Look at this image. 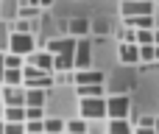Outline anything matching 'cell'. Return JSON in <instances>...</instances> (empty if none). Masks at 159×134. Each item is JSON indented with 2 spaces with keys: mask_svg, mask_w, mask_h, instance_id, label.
Returning a JSON list of instances; mask_svg holds the SVG:
<instances>
[{
  "mask_svg": "<svg viewBox=\"0 0 159 134\" xmlns=\"http://www.w3.org/2000/svg\"><path fill=\"white\" fill-rule=\"evenodd\" d=\"M131 120L129 118H112L109 120V134H131Z\"/></svg>",
  "mask_w": 159,
  "mask_h": 134,
  "instance_id": "7c38bea8",
  "label": "cell"
},
{
  "mask_svg": "<svg viewBox=\"0 0 159 134\" xmlns=\"http://www.w3.org/2000/svg\"><path fill=\"white\" fill-rule=\"evenodd\" d=\"M78 98H95V95H103V84H81L75 87Z\"/></svg>",
  "mask_w": 159,
  "mask_h": 134,
  "instance_id": "2e32d148",
  "label": "cell"
},
{
  "mask_svg": "<svg viewBox=\"0 0 159 134\" xmlns=\"http://www.w3.org/2000/svg\"><path fill=\"white\" fill-rule=\"evenodd\" d=\"M73 81H75V87H81V84H103V73L101 70H75V76H73Z\"/></svg>",
  "mask_w": 159,
  "mask_h": 134,
  "instance_id": "52a82bcc",
  "label": "cell"
},
{
  "mask_svg": "<svg viewBox=\"0 0 159 134\" xmlns=\"http://www.w3.org/2000/svg\"><path fill=\"white\" fill-rule=\"evenodd\" d=\"M8 53H17V56H31L34 53V34H20V31H11L8 36Z\"/></svg>",
  "mask_w": 159,
  "mask_h": 134,
  "instance_id": "6da1fadb",
  "label": "cell"
},
{
  "mask_svg": "<svg viewBox=\"0 0 159 134\" xmlns=\"http://www.w3.org/2000/svg\"><path fill=\"white\" fill-rule=\"evenodd\" d=\"M25 87H39V90H48V87H53V76H50V73H39L36 78L25 81Z\"/></svg>",
  "mask_w": 159,
  "mask_h": 134,
  "instance_id": "ac0fdd59",
  "label": "cell"
},
{
  "mask_svg": "<svg viewBox=\"0 0 159 134\" xmlns=\"http://www.w3.org/2000/svg\"><path fill=\"white\" fill-rule=\"evenodd\" d=\"M3 120H8V123H25V106H3Z\"/></svg>",
  "mask_w": 159,
  "mask_h": 134,
  "instance_id": "5bb4252c",
  "label": "cell"
},
{
  "mask_svg": "<svg viewBox=\"0 0 159 134\" xmlns=\"http://www.w3.org/2000/svg\"><path fill=\"white\" fill-rule=\"evenodd\" d=\"M0 84L3 87H22V67H6Z\"/></svg>",
  "mask_w": 159,
  "mask_h": 134,
  "instance_id": "9c48e42d",
  "label": "cell"
},
{
  "mask_svg": "<svg viewBox=\"0 0 159 134\" xmlns=\"http://www.w3.org/2000/svg\"><path fill=\"white\" fill-rule=\"evenodd\" d=\"M3 67H22V56H17V53H3Z\"/></svg>",
  "mask_w": 159,
  "mask_h": 134,
  "instance_id": "d4e9b609",
  "label": "cell"
},
{
  "mask_svg": "<svg viewBox=\"0 0 159 134\" xmlns=\"http://www.w3.org/2000/svg\"><path fill=\"white\" fill-rule=\"evenodd\" d=\"M42 126H45V132H50V134L64 132V120H59V118H48V120H42Z\"/></svg>",
  "mask_w": 159,
  "mask_h": 134,
  "instance_id": "44dd1931",
  "label": "cell"
},
{
  "mask_svg": "<svg viewBox=\"0 0 159 134\" xmlns=\"http://www.w3.org/2000/svg\"><path fill=\"white\" fill-rule=\"evenodd\" d=\"M42 132H45L42 120H25V134H42Z\"/></svg>",
  "mask_w": 159,
  "mask_h": 134,
  "instance_id": "83f0119b",
  "label": "cell"
},
{
  "mask_svg": "<svg viewBox=\"0 0 159 134\" xmlns=\"http://www.w3.org/2000/svg\"><path fill=\"white\" fill-rule=\"evenodd\" d=\"M17 17H22V20H36V17H39V6H20V8H17Z\"/></svg>",
  "mask_w": 159,
  "mask_h": 134,
  "instance_id": "7402d4cb",
  "label": "cell"
},
{
  "mask_svg": "<svg viewBox=\"0 0 159 134\" xmlns=\"http://www.w3.org/2000/svg\"><path fill=\"white\" fill-rule=\"evenodd\" d=\"M61 134H67V132H61Z\"/></svg>",
  "mask_w": 159,
  "mask_h": 134,
  "instance_id": "f35d334b",
  "label": "cell"
},
{
  "mask_svg": "<svg viewBox=\"0 0 159 134\" xmlns=\"http://www.w3.org/2000/svg\"><path fill=\"white\" fill-rule=\"evenodd\" d=\"M87 134H98V132H87Z\"/></svg>",
  "mask_w": 159,
  "mask_h": 134,
  "instance_id": "8d00e7d4",
  "label": "cell"
},
{
  "mask_svg": "<svg viewBox=\"0 0 159 134\" xmlns=\"http://www.w3.org/2000/svg\"><path fill=\"white\" fill-rule=\"evenodd\" d=\"M0 92H3V84H0Z\"/></svg>",
  "mask_w": 159,
  "mask_h": 134,
  "instance_id": "74e56055",
  "label": "cell"
},
{
  "mask_svg": "<svg viewBox=\"0 0 159 134\" xmlns=\"http://www.w3.org/2000/svg\"><path fill=\"white\" fill-rule=\"evenodd\" d=\"M45 90H39V87H28L25 90V106H45Z\"/></svg>",
  "mask_w": 159,
  "mask_h": 134,
  "instance_id": "8fae6325",
  "label": "cell"
},
{
  "mask_svg": "<svg viewBox=\"0 0 159 134\" xmlns=\"http://www.w3.org/2000/svg\"><path fill=\"white\" fill-rule=\"evenodd\" d=\"M17 8H20V6H17V0H6V3L0 6V11H3L6 17H14V14H17Z\"/></svg>",
  "mask_w": 159,
  "mask_h": 134,
  "instance_id": "f1b7e54d",
  "label": "cell"
},
{
  "mask_svg": "<svg viewBox=\"0 0 159 134\" xmlns=\"http://www.w3.org/2000/svg\"><path fill=\"white\" fill-rule=\"evenodd\" d=\"M154 45H159V28L154 31Z\"/></svg>",
  "mask_w": 159,
  "mask_h": 134,
  "instance_id": "1f68e13d",
  "label": "cell"
},
{
  "mask_svg": "<svg viewBox=\"0 0 159 134\" xmlns=\"http://www.w3.org/2000/svg\"><path fill=\"white\" fill-rule=\"evenodd\" d=\"M126 22L134 28V31H140V28H157V22H154V14H140V17H126Z\"/></svg>",
  "mask_w": 159,
  "mask_h": 134,
  "instance_id": "4fadbf2b",
  "label": "cell"
},
{
  "mask_svg": "<svg viewBox=\"0 0 159 134\" xmlns=\"http://www.w3.org/2000/svg\"><path fill=\"white\" fill-rule=\"evenodd\" d=\"M154 132L159 134V118H157V120H154Z\"/></svg>",
  "mask_w": 159,
  "mask_h": 134,
  "instance_id": "836d02e7",
  "label": "cell"
},
{
  "mask_svg": "<svg viewBox=\"0 0 159 134\" xmlns=\"http://www.w3.org/2000/svg\"><path fill=\"white\" fill-rule=\"evenodd\" d=\"M0 118H3V101H0Z\"/></svg>",
  "mask_w": 159,
  "mask_h": 134,
  "instance_id": "e575fe53",
  "label": "cell"
},
{
  "mask_svg": "<svg viewBox=\"0 0 159 134\" xmlns=\"http://www.w3.org/2000/svg\"><path fill=\"white\" fill-rule=\"evenodd\" d=\"M81 118L84 120H101V118H106V101H103V95L81 98Z\"/></svg>",
  "mask_w": 159,
  "mask_h": 134,
  "instance_id": "7a4b0ae2",
  "label": "cell"
},
{
  "mask_svg": "<svg viewBox=\"0 0 159 134\" xmlns=\"http://www.w3.org/2000/svg\"><path fill=\"white\" fill-rule=\"evenodd\" d=\"M14 31H20V34H34V22H31V20H22V17H20V20L14 22Z\"/></svg>",
  "mask_w": 159,
  "mask_h": 134,
  "instance_id": "4316f807",
  "label": "cell"
},
{
  "mask_svg": "<svg viewBox=\"0 0 159 134\" xmlns=\"http://www.w3.org/2000/svg\"><path fill=\"white\" fill-rule=\"evenodd\" d=\"M0 101H3V106H25V90L22 87H3Z\"/></svg>",
  "mask_w": 159,
  "mask_h": 134,
  "instance_id": "8992f818",
  "label": "cell"
},
{
  "mask_svg": "<svg viewBox=\"0 0 159 134\" xmlns=\"http://www.w3.org/2000/svg\"><path fill=\"white\" fill-rule=\"evenodd\" d=\"M53 70H59V73H70V70H73V56H70V53L53 56Z\"/></svg>",
  "mask_w": 159,
  "mask_h": 134,
  "instance_id": "e0dca14e",
  "label": "cell"
},
{
  "mask_svg": "<svg viewBox=\"0 0 159 134\" xmlns=\"http://www.w3.org/2000/svg\"><path fill=\"white\" fill-rule=\"evenodd\" d=\"M137 48H140V62H145V67L151 62H157L154 59V45H137Z\"/></svg>",
  "mask_w": 159,
  "mask_h": 134,
  "instance_id": "603a6c76",
  "label": "cell"
},
{
  "mask_svg": "<svg viewBox=\"0 0 159 134\" xmlns=\"http://www.w3.org/2000/svg\"><path fill=\"white\" fill-rule=\"evenodd\" d=\"M134 42H137V45H154V28H140V31H134Z\"/></svg>",
  "mask_w": 159,
  "mask_h": 134,
  "instance_id": "ffe728a7",
  "label": "cell"
},
{
  "mask_svg": "<svg viewBox=\"0 0 159 134\" xmlns=\"http://www.w3.org/2000/svg\"><path fill=\"white\" fill-rule=\"evenodd\" d=\"M131 134H157V132H154V126H137V129H131Z\"/></svg>",
  "mask_w": 159,
  "mask_h": 134,
  "instance_id": "f546056e",
  "label": "cell"
},
{
  "mask_svg": "<svg viewBox=\"0 0 159 134\" xmlns=\"http://www.w3.org/2000/svg\"><path fill=\"white\" fill-rule=\"evenodd\" d=\"M120 14H123V17L154 14V6H151V0H123V3H120Z\"/></svg>",
  "mask_w": 159,
  "mask_h": 134,
  "instance_id": "5b68a950",
  "label": "cell"
},
{
  "mask_svg": "<svg viewBox=\"0 0 159 134\" xmlns=\"http://www.w3.org/2000/svg\"><path fill=\"white\" fill-rule=\"evenodd\" d=\"M0 134H3V118H0Z\"/></svg>",
  "mask_w": 159,
  "mask_h": 134,
  "instance_id": "d590c367",
  "label": "cell"
},
{
  "mask_svg": "<svg viewBox=\"0 0 159 134\" xmlns=\"http://www.w3.org/2000/svg\"><path fill=\"white\" fill-rule=\"evenodd\" d=\"M50 3H53V0H39V8H48Z\"/></svg>",
  "mask_w": 159,
  "mask_h": 134,
  "instance_id": "4dcf8cb0",
  "label": "cell"
},
{
  "mask_svg": "<svg viewBox=\"0 0 159 134\" xmlns=\"http://www.w3.org/2000/svg\"><path fill=\"white\" fill-rule=\"evenodd\" d=\"M31 64L39 67L42 73H53V56L45 50V53H31Z\"/></svg>",
  "mask_w": 159,
  "mask_h": 134,
  "instance_id": "30bf717a",
  "label": "cell"
},
{
  "mask_svg": "<svg viewBox=\"0 0 159 134\" xmlns=\"http://www.w3.org/2000/svg\"><path fill=\"white\" fill-rule=\"evenodd\" d=\"M64 132L67 134H87V120H84V118L67 120V123H64Z\"/></svg>",
  "mask_w": 159,
  "mask_h": 134,
  "instance_id": "d6986e66",
  "label": "cell"
},
{
  "mask_svg": "<svg viewBox=\"0 0 159 134\" xmlns=\"http://www.w3.org/2000/svg\"><path fill=\"white\" fill-rule=\"evenodd\" d=\"M154 59L159 62V45H154Z\"/></svg>",
  "mask_w": 159,
  "mask_h": 134,
  "instance_id": "d6a6232c",
  "label": "cell"
},
{
  "mask_svg": "<svg viewBox=\"0 0 159 134\" xmlns=\"http://www.w3.org/2000/svg\"><path fill=\"white\" fill-rule=\"evenodd\" d=\"M70 34L73 36H87L89 34V20H84V17H75V20H70Z\"/></svg>",
  "mask_w": 159,
  "mask_h": 134,
  "instance_id": "9a60e30c",
  "label": "cell"
},
{
  "mask_svg": "<svg viewBox=\"0 0 159 134\" xmlns=\"http://www.w3.org/2000/svg\"><path fill=\"white\" fill-rule=\"evenodd\" d=\"M131 115V101H129V95H112L109 101H106V118L112 120V118H129Z\"/></svg>",
  "mask_w": 159,
  "mask_h": 134,
  "instance_id": "3957f363",
  "label": "cell"
},
{
  "mask_svg": "<svg viewBox=\"0 0 159 134\" xmlns=\"http://www.w3.org/2000/svg\"><path fill=\"white\" fill-rule=\"evenodd\" d=\"M92 64V48L87 39H75V50H73V70H87Z\"/></svg>",
  "mask_w": 159,
  "mask_h": 134,
  "instance_id": "277c9868",
  "label": "cell"
},
{
  "mask_svg": "<svg viewBox=\"0 0 159 134\" xmlns=\"http://www.w3.org/2000/svg\"><path fill=\"white\" fill-rule=\"evenodd\" d=\"M117 56H120V62H126V64H137V62H140V48H137V42H123V45L117 48Z\"/></svg>",
  "mask_w": 159,
  "mask_h": 134,
  "instance_id": "ba28073f",
  "label": "cell"
},
{
  "mask_svg": "<svg viewBox=\"0 0 159 134\" xmlns=\"http://www.w3.org/2000/svg\"><path fill=\"white\" fill-rule=\"evenodd\" d=\"M3 134H25V123H8V120H3Z\"/></svg>",
  "mask_w": 159,
  "mask_h": 134,
  "instance_id": "cb8c5ba5",
  "label": "cell"
},
{
  "mask_svg": "<svg viewBox=\"0 0 159 134\" xmlns=\"http://www.w3.org/2000/svg\"><path fill=\"white\" fill-rule=\"evenodd\" d=\"M25 120H45L42 106H25Z\"/></svg>",
  "mask_w": 159,
  "mask_h": 134,
  "instance_id": "484cf974",
  "label": "cell"
}]
</instances>
